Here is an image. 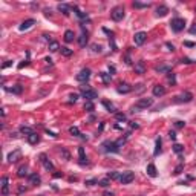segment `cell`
Returning a JSON list of instances; mask_svg holds the SVG:
<instances>
[{
    "instance_id": "6da1fadb",
    "label": "cell",
    "mask_w": 196,
    "mask_h": 196,
    "mask_svg": "<svg viewBox=\"0 0 196 196\" xmlns=\"http://www.w3.org/2000/svg\"><path fill=\"white\" fill-rule=\"evenodd\" d=\"M153 104V98H139L136 103H135V106L132 107V111L135 112V111H144V109H149Z\"/></svg>"
},
{
    "instance_id": "7a4b0ae2",
    "label": "cell",
    "mask_w": 196,
    "mask_h": 196,
    "mask_svg": "<svg viewBox=\"0 0 196 196\" xmlns=\"http://www.w3.org/2000/svg\"><path fill=\"white\" fill-rule=\"evenodd\" d=\"M81 93H83V97L88 100V101H92V100H95L98 97V92L93 90V89H90L89 86H81Z\"/></svg>"
},
{
    "instance_id": "3957f363",
    "label": "cell",
    "mask_w": 196,
    "mask_h": 196,
    "mask_svg": "<svg viewBox=\"0 0 196 196\" xmlns=\"http://www.w3.org/2000/svg\"><path fill=\"white\" fill-rule=\"evenodd\" d=\"M111 17H112V20H115V22L123 20V19H124V8H123V6H115L113 9L111 11Z\"/></svg>"
},
{
    "instance_id": "277c9868",
    "label": "cell",
    "mask_w": 196,
    "mask_h": 196,
    "mask_svg": "<svg viewBox=\"0 0 196 196\" xmlns=\"http://www.w3.org/2000/svg\"><path fill=\"white\" fill-rule=\"evenodd\" d=\"M170 26H172V29H173L175 32H181V31L184 29V26H185V20L184 19H173L172 23H170Z\"/></svg>"
},
{
    "instance_id": "5b68a950",
    "label": "cell",
    "mask_w": 196,
    "mask_h": 196,
    "mask_svg": "<svg viewBox=\"0 0 196 196\" xmlns=\"http://www.w3.org/2000/svg\"><path fill=\"white\" fill-rule=\"evenodd\" d=\"M89 77H90V69L84 67V69H81V72L77 75V81H80V83H86V81L89 80Z\"/></svg>"
},
{
    "instance_id": "8992f818",
    "label": "cell",
    "mask_w": 196,
    "mask_h": 196,
    "mask_svg": "<svg viewBox=\"0 0 196 196\" xmlns=\"http://www.w3.org/2000/svg\"><path fill=\"white\" fill-rule=\"evenodd\" d=\"M133 179H135V173H133V172H124L120 178V182L121 184H130Z\"/></svg>"
},
{
    "instance_id": "52a82bcc",
    "label": "cell",
    "mask_w": 196,
    "mask_h": 196,
    "mask_svg": "<svg viewBox=\"0 0 196 196\" xmlns=\"http://www.w3.org/2000/svg\"><path fill=\"white\" fill-rule=\"evenodd\" d=\"M192 100H193V95L190 92H184V93H181V95H178L175 98L176 103H190Z\"/></svg>"
},
{
    "instance_id": "ba28073f",
    "label": "cell",
    "mask_w": 196,
    "mask_h": 196,
    "mask_svg": "<svg viewBox=\"0 0 196 196\" xmlns=\"http://www.w3.org/2000/svg\"><path fill=\"white\" fill-rule=\"evenodd\" d=\"M106 152H112V153H118L120 152V144L118 143H112V141H106L104 143Z\"/></svg>"
},
{
    "instance_id": "9c48e42d",
    "label": "cell",
    "mask_w": 196,
    "mask_h": 196,
    "mask_svg": "<svg viewBox=\"0 0 196 196\" xmlns=\"http://www.w3.org/2000/svg\"><path fill=\"white\" fill-rule=\"evenodd\" d=\"M146 38H147V34L141 31V32H136V34H135V37H133V40H135V45L141 46V45H143V43L146 42Z\"/></svg>"
},
{
    "instance_id": "30bf717a",
    "label": "cell",
    "mask_w": 196,
    "mask_h": 196,
    "mask_svg": "<svg viewBox=\"0 0 196 196\" xmlns=\"http://www.w3.org/2000/svg\"><path fill=\"white\" fill-rule=\"evenodd\" d=\"M153 95L155 97H162V95H166V88L161 84H156L153 86Z\"/></svg>"
},
{
    "instance_id": "8fae6325",
    "label": "cell",
    "mask_w": 196,
    "mask_h": 196,
    "mask_svg": "<svg viewBox=\"0 0 196 196\" xmlns=\"http://www.w3.org/2000/svg\"><path fill=\"white\" fill-rule=\"evenodd\" d=\"M20 156H22L20 150H14V152H11L9 155H8V161H9V162H17L20 159Z\"/></svg>"
},
{
    "instance_id": "7c38bea8",
    "label": "cell",
    "mask_w": 196,
    "mask_h": 196,
    "mask_svg": "<svg viewBox=\"0 0 196 196\" xmlns=\"http://www.w3.org/2000/svg\"><path fill=\"white\" fill-rule=\"evenodd\" d=\"M8 182H9L8 176H3L2 178V195L3 196H6L8 193H9V185H8Z\"/></svg>"
},
{
    "instance_id": "4fadbf2b",
    "label": "cell",
    "mask_w": 196,
    "mask_h": 196,
    "mask_svg": "<svg viewBox=\"0 0 196 196\" xmlns=\"http://www.w3.org/2000/svg\"><path fill=\"white\" fill-rule=\"evenodd\" d=\"M35 25V20L34 19H28V20H25L20 25V31H26V29H29V28H32Z\"/></svg>"
},
{
    "instance_id": "5bb4252c",
    "label": "cell",
    "mask_w": 196,
    "mask_h": 196,
    "mask_svg": "<svg viewBox=\"0 0 196 196\" xmlns=\"http://www.w3.org/2000/svg\"><path fill=\"white\" fill-rule=\"evenodd\" d=\"M40 161L43 162V166H45V169H48V170H52L54 169V166H52V162L48 159V158H46V155L45 153H42L40 155Z\"/></svg>"
},
{
    "instance_id": "9a60e30c",
    "label": "cell",
    "mask_w": 196,
    "mask_h": 196,
    "mask_svg": "<svg viewBox=\"0 0 196 196\" xmlns=\"http://www.w3.org/2000/svg\"><path fill=\"white\" fill-rule=\"evenodd\" d=\"M167 12H169V8L166 5H159L156 8V15L158 17H164V15H167Z\"/></svg>"
},
{
    "instance_id": "2e32d148",
    "label": "cell",
    "mask_w": 196,
    "mask_h": 196,
    "mask_svg": "<svg viewBox=\"0 0 196 196\" xmlns=\"http://www.w3.org/2000/svg\"><path fill=\"white\" fill-rule=\"evenodd\" d=\"M40 181H42V179H40V176H38L37 173H31L29 175V184L38 185V184H40Z\"/></svg>"
},
{
    "instance_id": "e0dca14e",
    "label": "cell",
    "mask_w": 196,
    "mask_h": 196,
    "mask_svg": "<svg viewBox=\"0 0 196 196\" xmlns=\"http://www.w3.org/2000/svg\"><path fill=\"white\" fill-rule=\"evenodd\" d=\"M74 38H75V34H74V31L67 29L66 32H65V42H66V43H72V42H74Z\"/></svg>"
},
{
    "instance_id": "ac0fdd59",
    "label": "cell",
    "mask_w": 196,
    "mask_h": 196,
    "mask_svg": "<svg viewBox=\"0 0 196 196\" xmlns=\"http://www.w3.org/2000/svg\"><path fill=\"white\" fill-rule=\"evenodd\" d=\"M38 141H40V136H38V133H31V135H28V143L29 144H37Z\"/></svg>"
},
{
    "instance_id": "d6986e66",
    "label": "cell",
    "mask_w": 196,
    "mask_h": 196,
    "mask_svg": "<svg viewBox=\"0 0 196 196\" xmlns=\"http://www.w3.org/2000/svg\"><path fill=\"white\" fill-rule=\"evenodd\" d=\"M58 11L63 12V15H66V17H67V15L70 14V8H69L67 5H65V3H60V5H58Z\"/></svg>"
},
{
    "instance_id": "ffe728a7",
    "label": "cell",
    "mask_w": 196,
    "mask_h": 196,
    "mask_svg": "<svg viewBox=\"0 0 196 196\" xmlns=\"http://www.w3.org/2000/svg\"><path fill=\"white\" fill-rule=\"evenodd\" d=\"M147 175H149V176H152V178H155L156 175H158V172H156V167L153 166V164H149V166H147Z\"/></svg>"
},
{
    "instance_id": "44dd1931",
    "label": "cell",
    "mask_w": 196,
    "mask_h": 196,
    "mask_svg": "<svg viewBox=\"0 0 196 196\" xmlns=\"http://www.w3.org/2000/svg\"><path fill=\"white\" fill-rule=\"evenodd\" d=\"M78 43H80V46H86V43H88V32L83 29V34L78 37Z\"/></svg>"
},
{
    "instance_id": "7402d4cb",
    "label": "cell",
    "mask_w": 196,
    "mask_h": 196,
    "mask_svg": "<svg viewBox=\"0 0 196 196\" xmlns=\"http://www.w3.org/2000/svg\"><path fill=\"white\" fill-rule=\"evenodd\" d=\"M135 72H136V74H144V72H146L144 61H138V63L135 65Z\"/></svg>"
},
{
    "instance_id": "603a6c76",
    "label": "cell",
    "mask_w": 196,
    "mask_h": 196,
    "mask_svg": "<svg viewBox=\"0 0 196 196\" xmlns=\"http://www.w3.org/2000/svg\"><path fill=\"white\" fill-rule=\"evenodd\" d=\"M17 175L20 178H25V176H29V172H28V166H22L17 172Z\"/></svg>"
},
{
    "instance_id": "cb8c5ba5",
    "label": "cell",
    "mask_w": 196,
    "mask_h": 196,
    "mask_svg": "<svg viewBox=\"0 0 196 196\" xmlns=\"http://www.w3.org/2000/svg\"><path fill=\"white\" fill-rule=\"evenodd\" d=\"M132 90V88L129 84H126V83H121L120 84V88H118V92L120 93H127V92H130Z\"/></svg>"
},
{
    "instance_id": "d4e9b609",
    "label": "cell",
    "mask_w": 196,
    "mask_h": 196,
    "mask_svg": "<svg viewBox=\"0 0 196 196\" xmlns=\"http://www.w3.org/2000/svg\"><path fill=\"white\" fill-rule=\"evenodd\" d=\"M103 106L107 109L109 112H112V113H116V109H115V106L112 104V103H109V101H103Z\"/></svg>"
},
{
    "instance_id": "484cf974",
    "label": "cell",
    "mask_w": 196,
    "mask_h": 196,
    "mask_svg": "<svg viewBox=\"0 0 196 196\" xmlns=\"http://www.w3.org/2000/svg\"><path fill=\"white\" fill-rule=\"evenodd\" d=\"M58 49H61V48H60V45H58V42L54 40V42L49 43V51H51V52H57Z\"/></svg>"
},
{
    "instance_id": "4316f807",
    "label": "cell",
    "mask_w": 196,
    "mask_h": 196,
    "mask_svg": "<svg viewBox=\"0 0 196 196\" xmlns=\"http://www.w3.org/2000/svg\"><path fill=\"white\" fill-rule=\"evenodd\" d=\"M78 156H80V162L81 164H84L86 159H88V158H86V153H84V149L83 147H78Z\"/></svg>"
},
{
    "instance_id": "83f0119b",
    "label": "cell",
    "mask_w": 196,
    "mask_h": 196,
    "mask_svg": "<svg viewBox=\"0 0 196 196\" xmlns=\"http://www.w3.org/2000/svg\"><path fill=\"white\" fill-rule=\"evenodd\" d=\"M69 133L72 136H81V133H80V129H78L77 126H72V127H69Z\"/></svg>"
},
{
    "instance_id": "f1b7e54d",
    "label": "cell",
    "mask_w": 196,
    "mask_h": 196,
    "mask_svg": "<svg viewBox=\"0 0 196 196\" xmlns=\"http://www.w3.org/2000/svg\"><path fill=\"white\" fill-rule=\"evenodd\" d=\"M61 51V55H65V57H70L74 54V51L72 49H69V48H66V46H63V48L60 49Z\"/></svg>"
},
{
    "instance_id": "f546056e",
    "label": "cell",
    "mask_w": 196,
    "mask_h": 196,
    "mask_svg": "<svg viewBox=\"0 0 196 196\" xmlns=\"http://www.w3.org/2000/svg\"><path fill=\"white\" fill-rule=\"evenodd\" d=\"M8 90H9V92H12V93H17V95H19V93H22L23 88H22L20 84H15V86H12V88H11V89H8Z\"/></svg>"
},
{
    "instance_id": "4dcf8cb0",
    "label": "cell",
    "mask_w": 196,
    "mask_h": 196,
    "mask_svg": "<svg viewBox=\"0 0 196 196\" xmlns=\"http://www.w3.org/2000/svg\"><path fill=\"white\" fill-rule=\"evenodd\" d=\"M93 109H95V107H93V103H92V101H86V103H84V111H86V112H92Z\"/></svg>"
},
{
    "instance_id": "1f68e13d",
    "label": "cell",
    "mask_w": 196,
    "mask_h": 196,
    "mask_svg": "<svg viewBox=\"0 0 196 196\" xmlns=\"http://www.w3.org/2000/svg\"><path fill=\"white\" fill-rule=\"evenodd\" d=\"M155 70H156V72H170V67L169 66H156L155 67Z\"/></svg>"
},
{
    "instance_id": "d6a6232c",
    "label": "cell",
    "mask_w": 196,
    "mask_h": 196,
    "mask_svg": "<svg viewBox=\"0 0 196 196\" xmlns=\"http://www.w3.org/2000/svg\"><path fill=\"white\" fill-rule=\"evenodd\" d=\"M109 184H111V178H104V179H100L98 181V185H101V187H107Z\"/></svg>"
},
{
    "instance_id": "836d02e7",
    "label": "cell",
    "mask_w": 196,
    "mask_h": 196,
    "mask_svg": "<svg viewBox=\"0 0 196 196\" xmlns=\"http://www.w3.org/2000/svg\"><path fill=\"white\" fill-rule=\"evenodd\" d=\"M20 132H22V133H26V135H31V133H34V130L31 129V127H28V126H22V127H20Z\"/></svg>"
},
{
    "instance_id": "e575fe53",
    "label": "cell",
    "mask_w": 196,
    "mask_h": 196,
    "mask_svg": "<svg viewBox=\"0 0 196 196\" xmlns=\"http://www.w3.org/2000/svg\"><path fill=\"white\" fill-rule=\"evenodd\" d=\"M107 178H111V179H120V178H121V175L118 173V172H109Z\"/></svg>"
},
{
    "instance_id": "d590c367",
    "label": "cell",
    "mask_w": 196,
    "mask_h": 196,
    "mask_svg": "<svg viewBox=\"0 0 196 196\" xmlns=\"http://www.w3.org/2000/svg\"><path fill=\"white\" fill-rule=\"evenodd\" d=\"M173 152H175V153H182V152H184V146L175 144V146H173Z\"/></svg>"
},
{
    "instance_id": "8d00e7d4",
    "label": "cell",
    "mask_w": 196,
    "mask_h": 196,
    "mask_svg": "<svg viewBox=\"0 0 196 196\" xmlns=\"http://www.w3.org/2000/svg\"><path fill=\"white\" fill-rule=\"evenodd\" d=\"M161 152V138H156V147H155V155Z\"/></svg>"
},
{
    "instance_id": "74e56055",
    "label": "cell",
    "mask_w": 196,
    "mask_h": 196,
    "mask_svg": "<svg viewBox=\"0 0 196 196\" xmlns=\"http://www.w3.org/2000/svg\"><path fill=\"white\" fill-rule=\"evenodd\" d=\"M133 8H149V3H141V2H133Z\"/></svg>"
},
{
    "instance_id": "f35d334b",
    "label": "cell",
    "mask_w": 196,
    "mask_h": 196,
    "mask_svg": "<svg viewBox=\"0 0 196 196\" xmlns=\"http://www.w3.org/2000/svg\"><path fill=\"white\" fill-rule=\"evenodd\" d=\"M115 116H116V120H118V121H126V115L121 113V112H116Z\"/></svg>"
},
{
    "instance_id": "ab89813d",
    "label": "cell",
    "mask_w": 196,
    "mask_h": 196,
    "mask_svg": "<svg viewBox=\"0 0 196 196\" xmlns=\"http://www.w3.org/2000/svg\"><path fill=\"white\" fill-rule=\"evenodd\" d=\"M61 156H63L65 159H70V155L67 150H65V149H61Z\"/></svg>"
},
{
    "instance_id": "60d3db41",
    "label": "cell",
    "mask_w": 196,
    "mask_h": 196,
    "mask_svg": "<svg viewBox=\"0 0 196 196\" xmlns=\"http://www.w3.org/2000/svg\"><path fill=\"white\" fill-rule=\"evenodd\" d=\"M182 169H184V166L182 164H179V166H176V169H175V175H179L182 172Z\"/></svg>"
},
{
    "instance_id": "b9f144b4",
    "label": "cell",
    "mask_w": 196,
    "mask_h": 196,
    "mask_svg": "<svg viewBox=\"0 0 196 196\" xmlns=\"http://www.w3.org/2000/svg\"><path fill=\"white\" fill-rule=\"evenodd\" d=\"M101 49H103V48H101L100 45H92V51L93 52H101Z\"/></svg>"
},
{
    "instance_id": "7bdbcfd3",
    "label": "cell",
    "mask_w": 196,
    "mask_h": 196,
    "mask_svg": "<svg viewBox=\"0 0 196 196\" xmlns=\"http://www.w3.org/2000/svg\"><path fill=\"white\" fill-rule=\"evenodd\" d=\"M101 78H103L104 83H109V81H111V75H107V74H101Z\"/></svg>"
},
{
    "instance_id": "ee69618b",
    "label": "cell",
    "mask_w": 196,
    "mask_h": 196,
    "mask_svg": "<svg viewBox=\"0 0 196 196\" xmlns=\"http://www.w3.org/2000/svg\"><path fill=\"white\" fill-rule=\"evenodd\" d=\"M167 78H169V81H170V83H173V84L176 83V78H175V75H173V74H170V72H169Z\"/></svg>"
},
{
    "instance_id": "f6af8a7d",
    "label": "cell",
    "mask_w": 196,
    "mask_h": 196,
    "mask_svg": "<svg viewBox=\"0 0 196 196\" xmlns=\"http://www.w3.org/2000/svg\"><path fill=\"white\" fill-rule=\"evenodd\" d=\"M93 184H98L97 179H89V181H86V185H93Z\"/></svg>"
},
{
    "instance_id": "bcb514c9",
    "label": "cell",
    "mask_w": 196,
    "mask_h": 196,
    "mask_svg": "<svg viewBox=\"0 0 196 196\" xmlns=\"http://www.w3.org/2000/svg\"><path fill=\"white\" fill-rule=\"evenodd\" d=\"M69 98H70V101H74V103H75V101L78 100V95H77V93H72V95H70Z\"/></svg>"
},
{
    "instance_id": "7dc6e473",
    "label": "cell",
    "mask_w": 196,
    "mask_h": 196,
    "mask_svg": "<svg viewBox=\"0 0 196 196\" xmlns=\"http://www.w3.org/2000/svg\"><path fill=\"white\" fill-rule=\"evenodd\" d=\"M175 126H176L178 129H181V127H184V123H182V121H176V123H175Z\"/></svg>"
},
{
    "instance_id": "c3c4849f",
    "label": "cell",
    "mask_w": 196,
    "mask_h": 196,
    "mask_svg": "<svg viewBox=\"0 0 196 196\" xmlns=\"http://www.w3.org/2000/svg\"><path fill=\"white\" fill-rule=\"evenodd\" d=\"M190 34H196V23H195V25L190 28Z\"/></svg>"
},
{
    "instance_id": "681fc988",
    "label": "cell",
    "mask_w": 196,
    "mask_h": 196,
    "mask_svg": "<svg viewBox=\"0 0 196 196\" xmlns=\"http://www.w3.org/2000/svg\"><path fill=\"white\" fill-rule=\"evenodd\" d=\"M54 178H63V173H60V172H55V173H54Z\"/></svg>"
},
{
    "instance_id": "f907efd6",
    "label": "cell",
    "mask_w": 196,
    "mask_h": 196,
    "mask_svg": "<svg viewBox=\"0 0 196 196\" xmlns=\"http://www.w3.org/2000/svg\"><path fill=\"white\" fill-rule=\"evenodd\" d=\"M169 135H170V138H172V139H173V141L176 139V133H175V132H170V133H169Z\"/></svg>"
},
{
    "instance_id": "816d5d0a",
    "label": "cell",
    "mask_w": 196,
    "mask_h": 196,
    "mask_svg": "<svg viewBox=\"0 0 196 196\" xmlns=\"http://www.w3.org/2000/svg\"><path fill=\"white\" fill-rule=\"evenodd\" d=\"M166 46H167V48H169V51H175V46H173V45H170V43H167Z\"/></svg>"
},
{
    "instance_id": "f5cc1de1",
    "label": "cell",
    "mask_w": 196,
    "mask_h": 196,
    "mask_svg": "<svg viewBox=\"0 0 196 196\" xmlns=\"http://www.w3.org/2000/svg\"><path fill=\"white\" fill-rule=\"evenodd\" d=\"M11 65H12L11 61H6V63H3V66H2V67H3V69H5V67H9Z\"/></svg>"
},
{
    "instance_id": "db71d44e",
    "label": "cell",
    "mask_w": 196,
    "mask_h": 196,
    "mask_svg": "<svg viewBox=\"0 0 196 196\" xmlns=\"http://www.w3.org/2000/svg\"><path fill=\"white\" fill-rule=\"evenodd\" d=\"M182 63H193L190 58H182Z\"/></svg>"
},
{
    "instance_id": "11a10c76",
    "label": "cell",
    "mask_w": 196,
    "mask_h": 196,
    "mask_svg": "<svg viewBox=\"0 0 196 196\" xmlns=\"http://www.w3.org/2000/svg\"><path fill=\"white\" fill-rule=\"evenodd\" d=\"M46 132H48V135H51L52 138H55L57 135H55V133H54V132H51V130H46Z\"/></svg>"
},
{
    "instance_id": "9f6ffc18",
    "label": "cell",
    "mask_w": 196,
    "mask_h": 196,
    "mask_svg": "<svg viewBox=\"0 0 196 196\" xmlns=\"http://www.w3.org/2000/svg\"><path fill=\"white\" fill-rule=\"evenodd\" d=\"M104 196H113V193H112V192H106Z\"/></svg>"
},
{
    "instance_id": "6f0895ef",
    "label": "cell",
    "mask_w": 196,
    "mask_h": 196,
    "mask_svg": "<svg viewBox=\"0 0 196 196\" xmlns=\"http://www.w3.org/2000/svg\"><path fill=\"white\" fill-rule=\"evenodd\" d=\"M195 11H196V8H195Z\"/></svg>"
}]
</instances>
